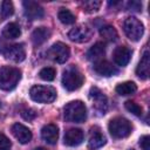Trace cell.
Masks as SVG:
<instances>
[{"mask_svg":"<svg viewBox=\"0 0 150 150\" xmlns=\"http://www.w3.org/2000/svg\"><path fill=\"white\" fill-rule=\"evenodd\" d=\"M64 120L71 123H82L87 118V109L83 102L71 101L63 108Z\"/></svg>","mask_w":150,"mask_h":150,"instance_id":"6da1fadb","label":"cell"},{"mask_svg":"<svg viewBox=\"0 0 150 150\" xmlns=\"http://www.w3.org/2000/svg\"><path fill=\"white\" fill-rule=\"evenodd\" d=\"M21 79V73L18 68L5 66L0 68V89L12 90L16 87Z\"/></svg>","mask_w":150,"mask_h":150,"instance_id":"7a4b0ae2","label":"cell"},{"mask_svg":"<svg viewBox=\"0 0 150 150\" xmlns=\"http://www.w3.org/2000/svg\"><path fill=\"white\" fill-rule=\"evenodd\" d=\"M83 81H84V77H83L82 73L75 67L68 68L63 71L62 84L69 91H74L76 89H79L83 84Z\"/></svg>","mask_w":150,"mask_h":150,"instance_id":"3957f363","label":"cell"},{"mask_svg":"<svg viewBox=\"0 0 150 150\" xmlns=\"http://www.w3.org/2000/svg\"><path fill=\"white\" fill-rule=\"evenodd\" d=\"M30 98L39 103H52L56 98V90L50 86H34L29 90Z\"/></svg>","mask_w":150,"mask_h":150,"instance_id":"277c9868","label":"cell"},{"mask_svg":"<svg viewBox=\"0 0 150 150\" xmlns=\"http://www.w3.org/2000/svg\"><path fill=\"white\" fill-rule=\"evenodd\" d=\"M109 132L114 138H124L131 134V124L127 118L115 117L109 122Z\"/></svg>","mask_w":150,"mask_h":150,"instance_id":"5b68a950","label":"cell"},{"mask_svg":"<svg viewBox=\"0 0 150 150\" xmlns=\"http://www.w3.org/2000/svg\"><path fill=\"white\" fill-rule=\"evenodd\" d=\"M123 29L125 35L131 41H139L144 33L143 23L135 16H129L123 22Z\"/></svg>","mask_w":150,"mask_h":150,"instance_id":"8992f818","label":"cell"},{"mask_svg":"<svg viewBox=\"0 0 150 150\" xmlns=\"http://www.w3.org/2000/svg\"><path fill=\"white\" fill-rule=\"evenodd\" d=\"M0 53L7 59L13 62H21L26 57V50L23 45H6L5 42L0 41Z\"/></svg>","mask_w":150,"mask_h":150,"instance_id":"52a82bcc","label":"cell"},{"mask_svg":"<svg viewBox=\"0 0 150 150\" xmlns=\"http://www.w3.org/2000/svg\"><path fill=\"white\" fill-rule=\"evenodd\" d=\"M47 55L54 62L63 63V62H66L68 60V57L70 55V50H69V47L66 43H63V42H56V43H54L48 49Z\"/></svg>","mask_w":150,"mask_h":150,"instance_id":"ba28073f","label":"cell"},{"mask_svg":"<svg viewBox=\"0 0 150 150\" xmlns=\"http://www.w3.org/2000/svg\"><path fill=\"white\" fill-rule=\"evenodd\" d=\"M91 35H93V30L87 25L76 26L73 29H70L69 33H68V38L73 42H79V43L89 41Z\"/></svg>","mask_w":150,"mask_h":150,"instance_id":"9c48e42d","label":"cell"},{"mask_svg":"<svg viewBox=\"0 0 150 150\" xmlns=\"http://www.w3.org/2000/svg\"><path fill=\"white\" fill-rule=\"evenodd\" d=\"M90 98L93 101V105L94 108L101 112V114H105L107 108H108V100L107 96L97 88V87H93L90 88Z\"/></svg>","mask_w":150,"mask_h":150,"instance_id":"30bf717a","label":"cell"},{"mask_svg":"<svg viewBox=\"0 0 150 150\" xmlns=\"http://www.w3.org/2000/svg\"><path fill=\"white\" fill-rule=\"evenodd\" d=\"M22 5L25 8V14L29 20H38L43 18L45 11L40 4L28 0V1H23Z\"/></svg>","mask_w":150,"mask_h":150,"instance_id":"8fae6325","label":"cell"},{"mask_svg":"<svg viewBox=\"0 0 150 150\" xmlns=\"http://www.w3.org/2000/svg\"><path fill=\"white\" fill-rule=\"evenodd\" d=\"M84 139V134L81 129L77 128H71L66 131L64 134V144L68 146H77L80 145Z\"/></svg>","mask_w":150,"mask_h":150,"instance_id":"7c38bea8","label":"cell"},{"mask_svg":"<svg viewBox=\"0 0 150 150\" xmlns=\"http://www.w3.org/2000/svg\"><path fill=\"white\" fill-rule=\"evenodd\" d=\"M12 132L14 137L21 143V144H27L32 139V131L25 127L21 123H15L12 125Z\"/></svg>","mask_w":150,"mask_h":150,"instance_id":"4fadbf2b","label":"cell"},{"mask_svg":"<svg viewBox=\"0 0 150 150\" xmlns=\"http://www.w3.org/2000/svg\"><path fill=\"white\" fill-rule=\"evenodd\" d=\"M107 143L105 136L101 132V130L97 127L91 128L90 130V135H89V141H88V145L90 149L95 150V149H100L102 148L104 144Z\"/></svg>","mask_w":150,"mask_h":150,"instance_id":"5bb4252c","label":"cell"},{"mask_svg":"<svg viewBox=\"0 0 150 150\" xmlns=\"http://www.w3.org/2000/svg\"><path fill=\"white\" fill-rule=\"evenodd\" d=\"M112 57H114V61L116 64L124 67L129 63V61L131 59V50L125 46H120L114 50Z\"/></svg>","mask_w":150,"mask_h":150,"instance_id":"9a60e30c","label":"cell"},{"mask_svg":"<svg viewBox=\"0 0 150 150\" xmlns=\"http://www.w3.org/2000/svg\"><path fill=\"white\" fill-rule=\"evenodd\" d=\"M41 137L48 144H56L57 138H59V129H57V127L55 124H53V123L46 124L41 130Z\"/></svg>","mask_w":150,"mask_h":150,"instance_id":"2e32d148","label":"cell"},{"mask_svg":"<svg viewBox=\"0 0 150 150\" xmlns=\"http://www.w3.org/2000/svg\"><path fill=\"white\" fill-rule=\"evenodd\" d=\"M94 70L101 76H112L117 73V69L108 61L100 60L94 64Z\"/></svg>","mask_w":150,"mask_h":150,"instance_id":"e0dca14e","label":"cell"},{"mask_svg":"<svg viewBox=\"0 0 150 150\" xmlns=\"http://www.w3.org/2000/svg\"><path fill=\"white\" fill-rule=\"evenodd\" d=\"M50 36V30L47 27H38L33 30L30 39L34 46H40L43 42H46Z\"/></svg>","mask_w":150,"mask_h":150,"instance_id":"ac0fdd59","label":"cell"},{"mask_svg":"<svg viewBox=\"0 0 150 150\" xmlns=\"http://www.w3.org/2000/svg\"><path fill=\"white\" fill-rule=\"evenodd\" d=\"M149 52L145 50L137 68H136V74L139 79L142 80H146L149 77V67H150V60H149Z\"/></svg>","mask_w":150,"mask_h":150,"instance_id":"d6986e66","label":"cell"},{"mask_svg":"<svg viewBox=\"0 0 150 150\" xmlns=\"http://www.w3.org/2000/svg\"><path fill=\"white\" fill-rule=\"evenodd\" d=\"M105 54V45L103 42H96L93 47L87 52V59L90 61H100L102 56Z\"/></svg>","mask_w":150,"mask_h":150,"instance_id":"ffe728a7","label":"cell"},{"mask_svg":"<svg viewBox=\"0 0 150 150\" xmlns=\"http://www.w3.org/2000/svg\"><path fill=\"white\" fill-rule=\"evenodd\" d=\"M21 34L20 26L16 22H9L7 23L2 29V35L6 39H16Z\"/></svg>","mask_w":150,"mask_h":150,"instance_id":"44dd1931","label":"cell"},{"mask_svg":"<svg viewBox=\"0 0 150 150\" xmlns=\"http://www.w3.org/2000/svg\"><path fill=\"white\" fill-rule=\"evenodd\" d=\"M100 35L108 42H114L117 40L118 38V34L116 32V29L110 26V25H105V26H102L101 29H100Z\"/></svg>","mask_w":150,"mask_h":150,"instance_id":"7402d4cb","label":"cell"},{"mask_svg":"<svg viewBox=\"0 0 150 150\" xmlns=\"http://www.w3.org/2000/svg\"><path fill=\"white\" fill-rule=\"evenodd\" d=\"M137 90V86L131 82V81H127L123 83L117 84L116 87V93L122 95V96H127V95H131Z\"/></svg>","mask_w":150,"mask_h":150,"instance_id":"603a6c76","label":"cell"},{"mask_svg":"<svg viewBox=\"0 0 150 150\" xmlns=\"http://www.w3.org/2000/svg\"><path fill=\"white\" fill-rule=\"evenodd\" d=\"M57 18L64 25H71L75 22V15L67 8H61L57 13Z\"/></svg>","mask_w":150,"mask_h":150,"instance_id":"cb8c5ba5","label":"cell"},{"mask_svg":"<svg viewBox=\"0 0 150 150\" xmlns=\"http://www.w3.org/2000/svg\"><path fill=\"white\" fill-rule=\"evenodd\" d=\"M14 13V6L11 1L5 0L1 2V8H0V21H4L8 16H11Z\"/></svg>","mask_w":150,"mask_h":150,"instance_id":"d4e9b609","label":"cell"},{"mask_svg":"<svg viewBox=\"0 0 150 150\" xmlns=\"http://www.w3.org/2000/svg\"><path fill=\"white\" fill-rule=\"evenodd\" d=\"M102 2L97 1V0H88V1H83L82 2V8L84 12L87 13H95L100 9Z\"/></svg>","mask_w":150,"mask_h":150,"instance_id":"484cf974","label":"cell"},{"mask_svg":"<svg viewBox=\"0 0 150 150\" xmlns=\"http://www.w3.org/2000/svg\"><path fill=\"white\" fill-rule=\"evenodd\" d=\"M124 105H125V109H127L128 111H130L131 114H134L135 116H142L143 109H142V107L138 105L136 102H134V101H127V102L124 103Z\"/></svg>","mask_w":150,"mask_h":150,"instance_id":"4316f807","label":"cell"},{"mask_svg":"<svg viewBox=\"0 0 150 150\" xmlns=\"http://www.w3.org/2000/svg\"><path fill=\"white\" fill-rule=\"evenodd\" d=\"M39 75H40V77H41L42 80H45V81H53L54 77H55V75H56V71H55V69L52 68V67H46V68H43V69L40 70Z\"/></svg>","mask_w":150,"mask_h":150,"instance_id":"83f0119b","label":"cell"},{"mask_svg":"<svg viewBox=\"0 0 150 150\" xmlns=\"http://www.w3.org/2000/svg\"><path fill=\"white\" fill-rule=\"evenodd\" d=\"M11 148H12L11 141L4 134L0 132V150H11Z\"/></svg>","mask_w":150,"mask_h":150,"instance_id":"f1b7e54d","label":"cell"},{"mask_svg":"<svg viewBox=\"0 0 150 150\" xmlns=\"http://www.w3.org/2000/svg\"><path fill=\"white\" fill-rule=\"evenodd\" d=\"M21 116H22L25 120H27V121H32V120H34V118L36 117V112H35L34 109L28 108V109H23V110L21 111Z\"/></svg>","mask_w":150,"mask_h":150,"instance_id":"f546056e","label":"cell"},{"mask_svg":"<svg viewBox=\"0 0 150 150\" xmlns=\"http://www.w3.org/2000/svg\"><path fill=\"white\" fill-rule=\"evenodd\" d=\"M139 145L142 150H150V137L148 135H144L139 139Z\"/></svg>","mask_w":150,"mask_h":150,"instance_id":"4dcf8cb0","label":"cell"},{"mask_svg":"<svg viewBox=\"0 0 150 150\" xmlns=\"http://www.w3.org/2000/svg\"><path fill=\"white\" fill-rule=\"evenodd\" d=\"M128 7H129L130 9H134V11H141L142 4L138 2V1H130V2L128 4Z\"/></svg>","mask_w":150,"mask_h":150,"instance_id":"1f68e13d","label":"cell"},{"mask_svg":"<svg viewBox=\"0 0 150 150\" xmlns=\"http://www.w3.org/2000/svg\"><path fill=\"white\" fill-rule=\"evenodd\" d=\"M34 150H47V149H45V148H35Z\"/></svg>","mask_w":150,"mask_h":150,"instance_id":"d6a6232c","label":"cell"},{"mask_svg":"<svg viewBox=\"0 0 150 150\" xmlns=\"http://www.w3.org/2000/svg\"><path fill=\"white\" fill-rule=\"evenodd\" d=\"M0 107H1V101H0Z\"/></svg>","mask_w":150,"mask_h":150,"instance_id":"836d02e7","label":"cell"}]
</instances>
